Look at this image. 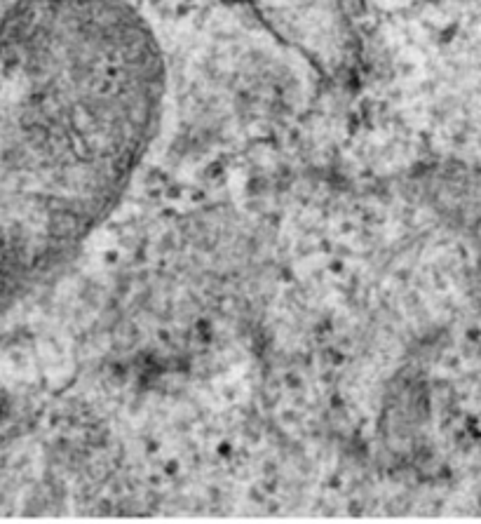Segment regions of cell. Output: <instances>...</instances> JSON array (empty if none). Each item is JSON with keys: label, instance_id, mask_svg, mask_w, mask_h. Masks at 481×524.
Instances as JSON below:
<instances>
[{"label": "cell", "instance_id": "obj_1", "mask_svg": "<svg viewBox=\"0 0 481 524\" xmlns=\"http://www.w3.org/2000/svg\"><path fill=\"white\" fill-rule=\"evenodd\" d=\"M134 177L97 80L0 10V318L71 264Z\"/></svg>", "mask_w": 481, "mask_h": 524}, {"label": "cell", "instance_id": "obj_2", "mask_svg": "<svg viewBox=\"0 0 481 524\" xmlns=\"http://www.w3.org/2000/svg\"><path fill=\"white\" fill-rule=\"evenodd\" d=\"M249 3L282 43L301 52L324 76H341L352 64L355 36L338 0H249Z\"/></svg>", "mask_w": 481, "mask_h": 524}]
</instances>
